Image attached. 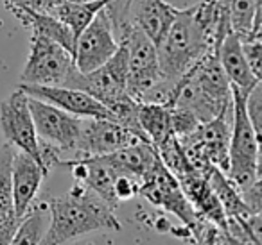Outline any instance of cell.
<instances>
[{
    "instance_id": "cell-1",
    "label": "cell",
    "mask_w": 262,
    "mask_h": 245,
    "mask_svg": "<svg viewBox=\"0 0 262 245\" xmlns=\"http://www.w3.org/2000/svg\"><path fill=\"white\" fill-rule=\"evenodd\" d=\"M49 229L41 243H67L99 229L119 231L120 222L112 209L86 184L74 181L69 193L47 199Z\"/></svg>"
},
{
    "instance_id": "cell-2",
    "label": "cell",
    "mask_w": 262,
    "mask_h": 245,
    "mask_svg": "<svg viewBox=\"0 0 262 245\" xmlns=\"http://www.w3.org/2000/svg\"><path fill=\"white\" fill-rule=\"evenodd\" d=\"M139 195L146 197L153 206H158L164 211L178 216L185 226V229L189 231L190 238L198 243H233L228 231L221 229V227L214 226L212 222L200 218L196 215L180 183L165 168L160 158L157 159L153 168L142 179Z\"/></svg>"
},
{
    "instance_id": "cell-3",
    "label": "cell",
    "mask_w": 262,
    "mask_h": 245,
    "mask_svg": "<svg viewBox=\"0 0 262 245\" xmlns=\"http://www.w3.org/2000/svg\"><path fill=\"white\" fill-rule=\"evenodd\" d=\"M210 48H217L194 20L190 8L178 9L171 27L157 45L158 65L165 79L178 83Z\"/></svg>"
},
{
    "instance_id": "cell-4",
    "label": "cell",
    "mask_w": 262,
    "mask_h": 245,
    "mask_svg": "<svg viewBox=\"0 0 262 245\" xmlns=\"http://www.w3.org/2000/svg\"><path fill=\"white\" fill-rule=\"evenodd\" d=\"M232 134L228 145V168L225 174L239 190H244L260 179V140L248 120L244 97L232 90Z\"/></svg>"
},
{
    "instance_id": "cell-5",
    "label": "cell",
    "mask_w": 262,
    "mask_h": 245,
    "mask_svg": "<svg viewBox=\"0 0 262 245\" xmlns=\"http://www.w3.org/2000/svg\"><path fill=\"white\" fill-rule=\"evenodd\" d=\"M232 106L226 113L201 122L192 133L178 138L183 152L189 158L190 165L200 174L207 176L210 168L217 166L223 172L228 168V145L232 134Z\"/></svg>"
},
{
    "instance_id": "cell-6",
    "label": "cell",
    "mask_w": 262,
    "mask_h": 245,
    "mask_svg": "<svg viewBox=\"0 0 262 245\" xmlns=\"http://www.w3.org/2000/svg\"><path fill=\"white\" fill-rule=\"evenodd\" d=\"M74 54L45 34L33 31L31 48L22 72V83L58 86L74 68Z\"/></svg>"
},
{
    "instance_id": "cell-7",
    "label": "cell",
    "mask_w": 262,
    "mask_h": 245,
    "mask_svg": "<svg viewBox=\"0 0 262 245\" xmlns=\"http://www.w3.org/2000/svg\"><path fill=\"white\" fill-rule=\"evenodd\" d=\"M126 79H127V51L126 45L119 43L115 54L102 63L101 66L94 68L92 72H79L74 66L67 76L63 86L77 88L81 91H86L94 99H97L102 106L110 104L112 101L119 99L126 91Z\"/></svg>"
},
{
    "instance_id": "cell-8",
    "label": "cell",
    "mask_w": 262,
    "mask_h": 245,
    "mask_svg": "<svg viewBox=\"0 0 262 245\" xmlns=\"http://www.w3.org/2000/svg\"><path fill=\"white\" fill-rule=\"evenodd\" d=\"M120 43L126 45L127 51L126 91L137 102H142L147 91L162 79L157 45L137 26L131 27Z\"/></svg>"
},
{
    "instance_id": "cell-9",
    "label": "cell",
    "mask_w": 262,
    "mask_h": 245,
    "mask_svg": "<svg viewBox=\"0 0 262 245\" xmlns=\"http://www.w3.org/2000/svg\"><path fill=\"white\" fill-rule=\"evenodd\" d=\"M29 97V95H27ZM29 109L33 116L38 140L56 147L63 154L76 152L81 131V116L70 115L51 102L29 97Z\"/></svg>"
},
{
    "instance_id": "cell-10",
    "label": "cell",
    "mask_w": 262,
    "mask_h": 245,
    "mask_svg": "<svg viewBox=\"0 0 262 245\" xmlns=\"http://www.w3.org/2000/svg\"><path fill=\"white\" fill-rule=\"evenodd\" d=\"M119 48L112 22L104 6L95 13L86 27L79 33L74 45V65L79 72L86 74L106 63Z\"/></svg>"
},
{
    "instance_id": "cell-11",
    "label": "cell",
    "mask_w": 262,
    "mask_h": 245,
    "mask_svg": "<svg viewBox=\"0 0 262 245\" xmlns=\"http://www.w3.org/2000/svg\"><path fill=\"white\" fill-rule=\"evenodd\" d=\"M0 131L8 145L27 152L40 163L38 134L29 109V97L18 88L0 104Z\"/></svg>"
},
{
    "instance_id": "cell-12",
    "label": "cell",
    "mask_w": 262,
    "mask_h": 245,
    "mask_svg": "<svg viewBox=\"0 0 262 245\" xmlns=\"http://www.w3.org/2000/svg\"><path fill=\"white\" fill-rule=\"evenodd\" d=\"M142 138L131 133L127 127L108 118H83L77 138V147L72 158H94L133 145ZM147 141V140H146Z\"/></svg>"
},
{
    "instance_id": "cell-13",
    "label": "cell",
    "mask_w": 262,
    "mask_h": 245,
    "mask_svg": "<svg viewBox=\"0 0 262 245\" xmlns=\"http://www.w3.org/2000/svg\"><path fill=\"white\" fill-rule=\"evenodd\" d=\"M18 88L26 91L29 97H36L40 101L51 102V104L61 108L63 111L70 115L81 116V118H108L113 120L112 113L92 95L86 91H81L77 88L70 86H45V84H27L20 83Z\"/></svg>"
},
{
    "instance_id": "cell-14",
    "label": "cell",
    "mask_w": 262,
    "mask_h": 245,
    "mask_svg": "<svg viewBox=\"0 0 262 245\" xmlns=\"http://www.w3.org/2000/svg\"><path fill=\"white\" fill-rule=\"evenodd\" d=\"M9 176H11V191L15 211L18 218H22L27 209L33 206L38 190L41 186V181L47 177L43 166L27 152L13 151L11 163H9Z\"/></svg>"
},
{
    "instance_id": "cell-15",
    "label": "cell",
    "mask_w": 262,
    "mask_h": 245,
    "mask_svg": "<svg viewBox=\"0 0 262 245\" xmlns=\"http://www.w3.org/2000/svg\"><path fill=\"white\" fill-rule=\"evenodd\" d=\"M232 106L223 104V102L212 99L207 91L201 88V84L196 81L194 74L187 72L185 76H182L178 79L174 86V93H172L171 104L169 108L182 109V111L190 113L192 116H196L200 122H208V120L215 118V116L226 113Z\"/></svg>"
},
{
    "instance_id": "cell-16",
    "label": "cell",
    "mask_w": 262,
    "mask_h": 245,
    "mask_svg": "<svg viewBox=\"0 0 262 245\" xmlns=\"http://www.w3.org/2000/svg\"><path fill=\"white\" fill-rule=\"evenodd\" d=\"M178 183L200 218L208 220L214 226L228 231L226 229V215L221 206V201H219L217 193L214 191L212 184L208 183V179L203 174L194 172L180 179Z\"/></svg>"
},
{
    "instance_id": "cell-17",
    "label": "cell",
    "mask_w": 262,
    "mask_h": 245,
    "mask_svg": "<svg viewBox=\"0 0 262 245\" xmlns=\"http://www.w3.org/2000/svg\"><path fill=\"white\" fill-rule=\"evenodd\" d=\"M178 9L165 0H133L131 2V23L137 26L155 45L160 43L171 27Z\"/></svg>"
},
{
    "instance_id": "cell-18",
    "label": "cell",
    "mask_w": 262,
    "mask_h": 245,
    "mask_svg": "<svg viewBox=\"0 0 262 245\" xmlns=\"http://www.w3.org/2000/svg\"><path fill=\"white\" fill-rule=\"evenodd\" d=\"M101 158L108 163L110 168L115 172V176H129L142 183L146 174L157 163L158 152L153 147V143L140 140L133 145L119 149V151L112 152V154L101 156Z\"/></svg>"
},
{
    "instance_id": "cell-19",
    "label": "cell",
    "mask_w": 262,
    "mask_h": 245,
    "mask_svg": "<svg viewBox=\"0 0 262 245\" xmlns=\"http://www.w3.org/2000/svg\"><path fill=\"white\" fill-rule=\"evenodd\" d=\"M219 61H221V66L228 77L230 84H232V90L239 91L243 97L250 93L255 84L260 83L248 66L243 45H241V38L232 31L223 38L221 45H219Z\"/></svg>"
},
{
    "instance_id": "cell-20",
    "label": "cell",
    "mask_w": 262,
    "mask_h": 245,
    "mask_svg": "<svg viewBox=\"0 0 262 245\" xmlns=\"http://www.w3.org/2000/svg\"><path fill=\"white\" fill-rule=\"evenodd\" d=\"M139 124L147 141L157 149L167 138L172 136L171 126V108L167 104H153V102H140L139 104Z\"/></svg>"
},
{
    "instance_id": "cell-21",
    "label": "cell",
    "mask_w": 262,
    "mask_h": 245,
    "mask_svg": "<svg viewBox=\"0 0 262 245\" xmlns=\"http://www.w3.org/2000/svg\"><path fill=\"white\" fill-rule=\"evenodd\" d=\"M13 147L9 145V151L6 154L4 161L0 165V243H11L13 236L16 233V227L20 218L15 211L11 191V176H9V163H11Z\"/></svg>"
},
{
    "instance_id": "cell-22",
    "label": "cell",
    "mask_w": 262,
    "mask_h": 245,
    "mask_svg": "<svg viewBox=\"0 0 262 245\" xmlns=\"http://www.w3.org/2000/svg\"><path fill=\"white\" fill-rule=\"evenodd\" d=\"M262 0H228L230 29L239 38L260 36Z\"/></svg>"
},
{
    "instance_id": "cell-23",
    "label": "cell",
    "mask_w": 262,
    "mask_h": 245,
    "mask_svg": "<svg viewBox=\"0 0 262 245\" xmlns=\"http://www.w3.org/2000/svg\"><path fill=\"white\" fill-rule=\"evenodd\" d=\"M83 159L86 163V176H84L83 184H86L92 191H95L112 209H117L119 201H117L115 191H113V183H115L117 177L115 172L110 168V165L101 156Z\"/></svg>"
},
{
    "instance_id": "cell-24",
    "label": "cell",
    "mask_w": 262,
    "mask_h": 245,
    "mask_svg": "<svg viewBox=\"0 0 262 245\" xmlns=\"http://www.w3.org/2000/svg\"><path fill=\"white\" fill-rule=\"evenodd\" d=\"M24 27L36 31V33L45 34L51 40L58 41L59 45H63L65 48H69L74 54V45H76V34L70 31L69 26L61 22L59 18H56L51 13H36V11H27L20 20Z\"/></svg>"
},
{
    "instance_id": "cell-25",
    "label": "cell",
    "mask_w": 262,
    "mask_h": 245,
    "mask_svg": "<svg viewBox=\"0 0 262 245\" xmlns=\"http://www.w3.org/2000/svg\"><path fill=\"white\" fill-rule=\"evenodd\" d=\"M108 0H94V2H69V0H59L58 4L51 9V15L61 20L65 26L70 27L76 38L84 27L90 23V20L95 16V13L106 6Z\"/></svg>"
},
{
    "instance_id": "cell-26",
    "label": "cell",
    "mask_w": 262,
    "mask_h": 245,
    "mask_svg": "<svg viewBox=\"0 0 262 245\" xmlns=\"http://www.w3.org/2000/svg\"><path fill=\"white\" fill-rule=\"evenodd\" d=\"M49 218L51 216H49L47 202L43 201L40 204L33 202L26 215L20 218L11 243H41L49 229Z\"/></svg>"
},
{
    "instance_id": "cell-27",
    "label": "cell",
    "mask_w": 262,
    "mask_h": 245,
    "mask_svg": "<svg viewBox=\"0 0 262 245\" xmlns=\"http://www.w3.org/2000/svg\"><path fill=\"white\" fill-rule=\"evenodd\" d=\"M2 2H4L6 9L20 22L27 11L51 13V9L58 4L59 0H2Z\"/></svg>"
},
{
    "instance_id": "cell-28",
    "label": "cell",
    "mask_w": 262,
    "mask_h": 245,
    "mask_svg": "<svg viewBox=\"0 0 262 245\" xmlns=\"http://www.w3.org/2000/svg\"><path fill=\"white\" fill-rule=\"evenodd\" d=\"M244 109H246L248 120H250L257 138L262 140V133H260V127H262V86H260V83L255 84V86L251 88L250 93L244 97Z\"/></svg>"
},
{
    "instance_id": "cell-29",
    "label": "cell",
    "mask_w": 262,
    "mask_h": 245,
    "mask_svg": "<svg viewBox=\"0 0 262 245\" xmlns=\"http://www.w3.org/2000/svg\"><path fill=\"white\" fill-rule=\"evenodd\" d=\"M241 45H243L244 58H246L251 74H253V76L260 81L262 79V74H260L262 36H243V38H241Z\"/></svg>"
},
{
    "instance_id": "cell-30",
    "label": "cell",
    "mask_w": 262,
    "mask_h": 245,
    "mask_svg": "<svg viewBox=\"0 0 262 245\" xmlns=\"http://www.w3.org/2000/svg\"><path fill=\"white\" fill-rule=\"evenodd\" d=\"M140 181L133 179L129 176H117L115 183H113V191H115V197L119 202L129 201L135 195H139Z\"/></svg>"
},
{
    "instance_id": "cell-31",
    "label": "cell",
    "mask_w": 262,
    "mask_h": 245,
    "mask_svg": "<svg viewBox=\"0 0 262 245\" xmlns=\"http://www.w3.org/2000/svg\"><path fill=\"white\" fill-rule=\"evenodd\" d=\"M241 191V197H243L244 204L251 209L253 213H260V208H262V197H260V179L255 181L251 186L244 188V190H239Z\"/></svg>"
},
{
    "instance_id": "cell-32",
    "label": "cell",
    "mask_w": 262,
    "mask_h": 245,
    "mask_svg": "<svg viewBox=\"0 0 262 245\" xmlns=\"http://www.w3.org/2000/svg\"><path fill=\"white\" fill-rule=\"evenodd\" d=\"M8 151H9V145H6V147H4V151L0 152V165H2V161H4L6 154H8Z\"/></svg>"
},
{
    "instance_id": "cell-33",
    "label": "cell",
    "mask_w": 262,
    "mask_h": 245,
    "mask_svg": "<svg viewBox=\"0 0 262 245\" xmlns=\"http://www.w3.org/2000/svg\"><path fill=\"white\" fill-rule=\"evenodd\" d=\"M69 2H94V0H69Z\"/></svg>"
}]
</instances>
